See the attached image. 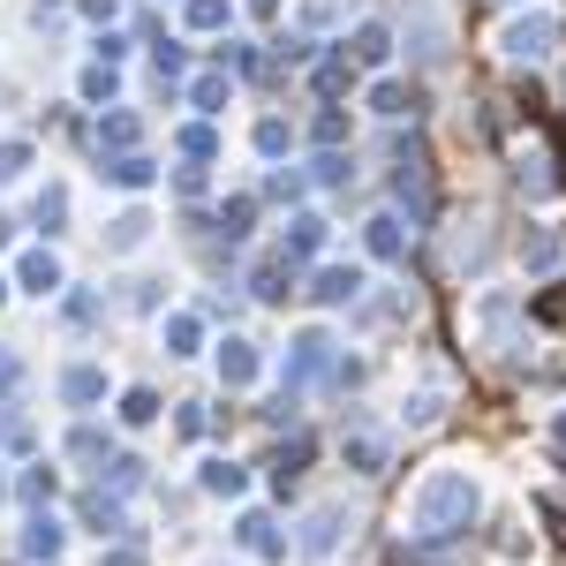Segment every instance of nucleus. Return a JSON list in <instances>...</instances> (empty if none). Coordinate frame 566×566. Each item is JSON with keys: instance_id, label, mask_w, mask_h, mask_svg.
I'll use <instances>...</instances> for the list:
<instances>
[{"instance_id": "2eb2a0df", "label": "nucleus", "mask_w": 566, "mask_h": 566, "mask_svg": "<svg viewBox=\"0 0 566 566\" xmlns=\"http://www.w3.org/2000/svg\"><path fill=\"white\" fill-rule=\"evenodd\" d=\"M15 280H23L31 295H61V258H53V250H31V258L15 264Z\"/></svg>"}, {"instance_id": "c756f323", "label": "nucleus", "mask_w": 566, "mask_h": 566, "mask_svg": "<svg viewBox=\"0 0 566 566\" xmlns=\"http://www.w3.org/2000/svg\"><path fill=\"white\" fill-rule=\"evenodd\" d=\"M151 416H159V392H129L122 400V423H151Z\"/></svg>"}, {"instance_id": "4c0bfd02", "label": "nucleus", "mask_w": 566, "mask_h": 566, "mask_svg": "<svg viewBox=\"0 0 566 566\" xmlns=\"http://www.w3.org/2000/svg\"><path fill=\"white\" fill-rule=\"evenodd\" d=\"M106 566H144V552H129V544H122V552H106Z\"/></svg>"}, {"instance_id": "393cba45", "label": "nucleus", "mask_w": 566, "mask_h": 566, "mask_svg": "<svg viewBox=\"0 0 566 566\" xmlns=\"http://www.w3.org/2000/svg\"><path fill=\"white\" fill-rule=\"evenodd\" d=\"M167 355H197V317H189V310L167 317Z\"/></svg>"}, {"instance_id": "1a4fd4ad", "label": "nucleus", "mask_w": 566, "mask_h": 566, "mask_svg": "<svg viewBox=\"0 0 566 566\" xmlns=\"http://www.w3.org/2000/svg\"><path fill=\"white\" fill-rule=\"evenodd\" d=\"M234 536H242V552H258V559H287V536H280V522H272V514H242V522H234Z\"/></svg>"}, {"instance_id": "bb28decb", "label": "nucleus", "mask_w": 566, "mask_h": 566, "mask_svg": "<svg viewBox=\"0 0 566 566\" xmlns=\"http://www.w3.org/2000/svg\"><path fill=\"white\" fill-rule=\"evenodd\" d=\"M227 15H234L227 0H189V31H219Z\"/></svg>"}, {"instance_id": "e433bc0d", "label": "nucleus", "mask_w": 566, "mask_h": 566, "mask_svg": "<svg viewBox=\"0 0 566 566\" xmlns=\"http://www.w3.org/2000/svg\"><path fill=\"white\" fill-rule=\"evenodd\" d=\"M15 378H23V363H15V355H8V348H0V392H8V386H15Z\"/></svg>"}, {"instance_id": "423d86ee", "label": "nucleus", "mask_w": 566, "mask_h": 566, "mask_svg": "<svg viewBox=\"0 0 566 566\" xmlns=\"http://www.w3.org/2000/svg\"><path fill=\"white\" fill-rule=\"evenodd\" d=\"M317 250H325V219H317V212H295V219H287V234H280V258L303 264V258H317Z\"/></svg>"}, {"instance_id": "39448f33", "label": "nucleus", "mask_w": 566, "mask_h": 566, "mask_svg": "<svg viewBox=\"0 0 566 566\" xmlns=\"http://www.w3.org/2000/svg\"><path fill=\"white\" fill-rule=\"evenodd\" d=\"M317 370H340V363H333V333H325V325L295 333V348H287V392H295V386H310Z\"/></svg>"}, {"instance_id": "6e6552de", "label": "nucleus", "mask_w": 566, "mask_h": 566, "mask_svg": "<svg viewBox=\"0 0 566 566\" xmlns=\"http://www.w3.org/2000/svg\"><path fill=\"white\" fill-rule=\"evenodd\" d=\"M61 400H69V408H98V400H106V370H98V363H69V370H61Z\"/></svg>"}, {"instance_id": "2f4dec72", "label": "nucleus", "mask_w": 566, "mask_h": 566, "mask_svg": "<svg viewBox=\"0 0 566 566\" xmlns=\"http://www.w3.org/2000/svg\"><path fill=\"white\" fill-rule=\"evenodd\" d=\"M258 151H264V159H280V151H287V122H258Z\"/></svg>"}, {"instance_id": "a211bd4d", "label": "nucleus", "mask_w": 566, "mask_h": 566, "mask_svg": "<svg viewBox=\"0 0 566 566\" xmlns=\"http://www.w3.org/2000/svg\"><path fill=\"white\" fill-rule=\"evenodd\" d=\"M84 522H91V536H122V499L91 491V499H84Z\"/></svg>"}, {"instance_id": "7c9ffc66", "label": "nucleus", "mask_w": 566, "mask_h": 566, "mask_svg": "<svg viewBox=\"0 0 566 566\" xmlns=\"http://www.w3.org/2000/svg\"><path fill=\"white\" fill-rule=\"evenodd\" d=\"M181 151H189V159H212V151H219V136L205 129V122H197V129H181Z\"/></svg>"}, {"instance_id": "9b49d317", "label": "nucleus", "mask_w": 566, "mask_h": 566, "mask_svg": "<svg viewBox=\"0 0 566 566\" xmlns=\"http://www.w3.org/2000/svg\"><path fill=\"white\" fill-rule=\"evenodd\" d=\"M310 295H317L325 310H340V303H355V295H363V272H355V264H325Z\"/></svg>"}, {"instance_id": "aec40b11", "label": "nucleus", "mask_w": 566, "mask_h": 566, "mask_svg": "<svg viewBox=\"0 0 566 566\" xmlns=\"http://www.w3.org/2000/svg\"><path fill=\"white\" fill-rule=\"evenodd\" d=\"M144 234H151V212H122V219H114V234H106V250H136Z\"/></svg>"}, {"instance_id": "ddd939ff", "label": "nucleus", "mask_w": 566, "mask_h": 566, "mask_svg": "<svg viewBox=\"0 0 566 566\" xmlns=\"http://www.w3.org/2000/svg\"><path fill=\"white\" fill-rule=\"evenodd\" d=\"M61 544H69V528L53 522V514H31L23 522V559H61Z\"/></svg>"}, {"instance_id": "f257e3e1", "label": "nucleus", "mask_w": 566, "mask_h": 566, "mask_svg": "<svg viewBox=\"0 0 566 566\" xmlns=\"http://www.w3.org/2000/svg\"><path fill=\"white\" fill-rule=\"evenodd\" d=\"M476 514H483V483L469 469H431L408 499V536L416 544H453V536L476 528Z\"/></svg>"}, {"instance_id": "a878e982", "label": "nucleus", "mask_w": 566, "mask_h": 566, "mask_svg": "<svg viewBox=\"0 0 566 566\" xmlns=\"http://www.w3.org/2000/svg\"><path fill=\"white\" fill-rule=\"evenodd\" d=\"M98 476L114 483V491H136V483H144V461H136V453H114V461H106Z\"/></svg>"}, {"instance_id": "f704fd0d", "label": "nucleus", "mask_w": 566, "mask_h": 566, "mask_svg": "<svg viewBox=\"0 0 566 566\" xmlns=\"http://www.w3.org/2000/svg\"><path fill=\"white\" fill-rule=\"evenodd\" d=\"M317 181H348V159L340 151H317Z\"/></svg>"}, {"instance_id": "5701e85b", "label": "nucleus", "mask_w": 566, "mask_h": 566, "mask_svg": "<svg viewBox=\"0 0 566 566\" xmlns=\"http://www.w3.org/2000/svg\"><path fill=\"white\" fill-rule=\"evenodd\" d=\"M522 264H528V272H552V264H559V242H552V234L536 227V234L522 242Z\"/></svg>"}, {"instance_id": "0eeeda50", "label": "nucleus", "mask_w": 566, "mask_h": 566, "mask_svg": "<svg viewBox=\"0 0 566 566\" xmlns=\"http://www.w3.org/2000/svg\"><path fill=\"white\" fill-rule=\"evenodd\" d=\"M363 250H370L378 264H400V258H408V227H400L392 212H378L370 227H363Z\"/></svg>"}, {"instance_id": "cd10ccee", "label": "nucleus", "mask_w": 566, "mask_h": 566, "mask_svg": "<svg viewBox=\"0 0 566 566\" xmlns=\"http://www.w3.org/2000/svg\"><path fill=\"white\" fill-rule=\"evenodd\" d=\"M106 175L122 181V189H144V181H151V159H136V151H129V159H114Z\"/></svg>"}, {"instance_id": "f03ea898", "label": "nucleus", "mask_w": 566, "mask_h": 566, "mask_svg": "<svg viewBox=\"0 0 566 566\" xmlns=\"http://www.w3.org/2000/svg\"><path fill=\"white\" fill-rule=\"evenodd\" d=\"M499 53H506V61H528V69L552 61V53H559V8H528V15H514V23L499 31Z\"/></svg>"}, {"instance_id": "473e14b6", "label": "nucleus", "mask_w": 566, "mask_h": 566, "mask_svg": "<svg viewBox=\"0 0 566 566\" xmlns=\"http://www.w3.org/2000/svg\"><path fill=\"white\" fill-rule=\"evenodd\" d=\"M31 167V144H0V181H15Z\"/></svg>"}, {"instance_id": "9d476101", "label": "nucleus", "mask_w": 566, "mask_h": 566, "mask_svg": "<svg viewBox=\"0 0 566 566\" xmlns=\"http://www.w3.org/2000/svg\"><path fill=\"white\" fill-rule=\"evenodd\" d=\"M258 348L250 340H219V386H258Z\"/></svg>"}, {"instance_id": "dca6fc26", "label": "nucleus", "mask_w": 566, "mask_h": 566, "mask_svg": "<svg viewBox=\"0 0 566 566\" xmlns=\"http://www.w3.org/2000/svg\"><path fill=\"white\" fill-rule=\"evenodd\" d=\"M287 280H295V264L280 258V250H272V258H264L258 272H250V287H258V303H280V295H287Z\"/></svg>"}, {"instance_id": "72a5a7b5", "label": "nucleus", "mask_w": 566, "mask_h": 566, "mask_svg": "<svg viewBox=\"0 0 566 566\" xmlns=\"http://www.w3.org/2000/svg\"><path fill=\"white\" fill-rule=\"evenodd\" d=\"M98 144H136V122H129V114H114V122H98Z\"/></svg>"}, {"instance_id": "f8f14e48", "label": "nucleus", "mask_w": 566, "mask_h": 566, "mask_svg": "<svg viewBox=\"0 0 566 566\" xmlns=\"http://www.w3.org/2000/svg\"><path fill=\"white\" fill-rule=\"evenodd\" d=\"M438 416H446V386H438V378H431V386H416L408 400H400V423H408V431H431Z\"/></svg>"}, {"instance_id": "412c9836", "label": "nucleus", "mask_w": 566, "mask_h": 566, "mask_svg": "<svg viewBox=\"0 0 566 566\" xmlns=\"http://www.w3.org/2000/svg\"><path fill=\"white\" fill-rule=\"evenodd\" d=\"M242 469H234V461H205V491H219V499H242Z\"/></svg>"}, {"instance_id": "7ed1b4c3", "label": "nucleus", "mask_w": 566, "mask_h": 566, "mask_svg": "<svg viewBox=\"0 0 566 566\" xmlns=\"http://www.w3.org/2000/svg\"><path fill=\"white\" fill-rule=\"evenodd\" d=\"M348 528H355L348 499H317V506H310V514H303V536H295V552H303V559H333Z\"/></svg>"}, {"instance_id": "20e7f679", "label": "nucleus", "mask_w": 566, "mask_h": 566, "mask_svg": "<svg viewBox=\"0 0 566 566\" xmlns=\"http://www.w3.org/2000/svg\"><path fill=\"white\" fill-rule=\"evenodd\" d=\"M340 453H348L355 476H386V461H392V431H386V423H370V416H348V431H340Z\"/></svg>"}, {"instance_id": "ea45409f", "label": "nucleus", "mask_w": 566, "mask_h": 566, "mask_svg": "<svg viewBox=\"0 0 566 566\" xmlns=\"http://www.w3.org/2000/svg\"><path fill=\"white\" fill-rule=\"evenodd\" d=\"M0 295H8V287H0Z\"/></svg>"}, {"instance_id": "4be33fe9", "label": "nucleus", "mask_w": 566, "mask_h": 566, "mask_svg": "<svg viewBox=\"0 0 566 566\" xmlns=\"http://www.w3.org/2000/svg\"><path fill=\"white\" fill-rule=\"evenodd\" d=\"M189 106H197V114H219V106H227V76H197V84H189Z\"/></svg>"}, {"instance_id": "b1692460", "label": "nucleus", "mask_w": 566, "mask_h": 566, "mask_svg": "<svg viewBox=\"0 0 566 566\" xmlns=\"http://www.w3.org/2000/svg\"><path fill=\"white\" fill-rule=\"evenodd\" d=\"M31 219H39L45 234H53V227L69 219V189H39V205H31Z\"/></svg>"}, {"instance_id": "c9c22d12", "label": "nucleus", "mask_w": 566, "mask_h": 566, "mask_svg": "<svg viewBox=\"0 0 566 566\" xmlns=\"http://www.w3.org/2000/svg\"><path fill=\"white\" fill-rule=\"evenodd\" d=\"M84 98H114V69H91V76H84Z\"/></svg>"}, {"instance_id": "58836bf2", "label": "nucleus", "mask_w": 566, "mask_h": 566, "mask_svg": "<svg viewBox=\"0 0 566 566\" xmlns=\"http://www.w3.org/2000/svg\"><path fill=\"white\" fill-rule=\"evenodd\" d=\"M250 8H258V15H272V8H280V0H250Z\"/></svg>"}, {"instance_id": "6ab92c4d", "label": "nucleus", "mask_w": 566, "mask_h": 566, "mask_svg": "<svg viewBox=\"0 0 566 566\" xmlns=\"http://www.w3.org/2000/svg\"><path fill=\"white\" fill-rule=\"evenodd\" d=\"M386 53H392V31H386V23H363V31H355V61H370V69H378Z\"/></svg>"}, {"instance_id": "c85d7f7f", "label": "nucleus", "mask_w": 566, "mask_h": 566, "mask_svg": "<svg viewBox=\"0 0 566 566\" xmlns=\"http://www.w3.org/2000/svg\"><path fill=\"white\" fill-rule=\"evenodd\" d=\"M53 491H61V476H53V469H31V476H23V499H31L39 514H45V499H53Z\"/></svg>"}, {"instance_id": "4468645a", "label": "nucleus", "mask_w": 566, "mask_h": 566, "mask_svg": "<svg viewBox=\"0 0 566 566\" xmlns=\"http://www.w3.org/2000/svg\"><path fill=\"white\" fill-rule=\"evenodd\" d=\"M295 15H303V39H325V31H340L355 15V0H303Z\"/></svg>"}, {"instance_id": "f3484780", "label": "nucleus", "mask_w": 566, "mask_h": 566, "mask_svg": "<svg viewBox=\"0 0 566 566\" xmlns=\"http://www.w3.org/2000/svg\"><path fill=\"white\" fill-rule=\"evenodd\" d=\"M408 106H416V91L400 84V76H378V84H370V114H386V122H400Z\"/></svg>"}]
</instances>
